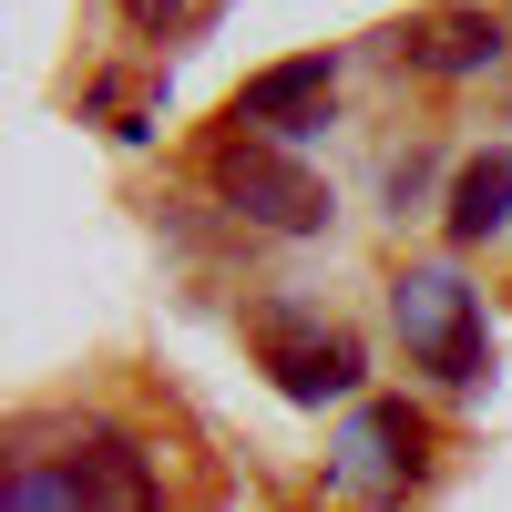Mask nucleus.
I'll return each mask as SVG.
<instances>
[{"mask_svg": "<svg viewBox=\"0 0 512 512\" xmlns=\"http://www.w3.org/2000/svg\"><path fill=\"white\" fill-rule=\"evenodd\" d=\"M390 318H400L410 359L431 369V379H451V390H482V369H492V328H482V297H472V277H461V267H410V277L390 287Z\"/></svg>", "mask_w": 512, "mask_h": 512, "instance_id": "f257e3e1", "label": "nucleus"}, {"mask_svg": "<svg viewBox=\"0 0 512 512\" xmlns=\"http://www.w3.org/2000/svg\"><path fill=\"white\" fill-rule=\"evenodd\" d=\"M216 195L246 226H277V236H318L328 226V185L308 175V164H287L277 144H256V134L216 144Z\"/></svg>", "mask_w": 512, "mask_h": 512, "instance_id": "f03ea898", "label": "nucleus"}, {"mask_svg": "<svg viewBox=\"0 0 512 512\" xmlns=\"http://www.w3.org/2000/svg\"><path fill=\"white\" fill-rule=\"evenodd\" d=\"M328 103H338V62L328 52H297V62H267V72L236 82V123H256V134H277V144L318 134Z\"/></svg>", "mask_w": 512, "mask_h": 512, "instance_id": "7ed1b4c3", "label": "nucleus"}, {"mask_svg": "<svg viewBox=\"0 0 512 512\" xmlns=\"http://www.w3.org/2000/svg\"><path fill=\"white\" fill-rule=\"evenodd\" d=\"M267 369H277L287 400H349L369 359H359V338H338V328L297 338V318H267Z\"/></svg>", "mask_w": 512, "mask_h": 512, "instance_id": "20e7f679", "label": "nucleus"}, {"mask_svg": "<svg viewBox=\"0 0 512 512\" xmlns=\"http://www.w3.org/2000/svg\"><path fill=\"white\" fill-rule=\"evenodd\" d=\"M420 451H431V431H420L400 400H379V410H359L349 461H338V472H349V482H379V492H400V482L420 472Z\"/></svg>", "mask_w": 512, "mask_h": 512, "instance_id": "39448f33", "label": "nucleus"}, {"mask_svg": "<svg viewBox=\"0 0 512 512\" xmlns=\"http://www.w3.org/2000/svg\"><path fill=\"white\" fill-rule=\"evenodd\" d=\"M72 482H82V512H154V472L123 431H93V451H72Z\"/></svg>", "mask_w": 512, "mask_h": 512, "instance_id": "423d86ee", "label": "nucleus"}, {"mask_svg": "<svg viewBox=\"0 0 512 512\" xmlns=\"http://www.w3.org/2000/svg\"><path fill=\"white\" fill-rule=\"evenodd\" d=\"M512 226V154H472L451 175V246H482Z\"/></svg>", "mask_w": 512, "mask_h": 512, "instance_id": "0eeeda50", "label": "nucleus"}, {"mask_svg": "<svg viewBox=\"0 0 512 512\" xmlns=\"http://www.w3.org/2000/svg\"><path fill=\"white\" fill-rule=\"evenodd\" d=\"M492 52H502V21H492V11H451V21H431V31L410 41V62H420V72H441V82L492 72Z\"/></svg>", "mask_w": 512, "mask_h": 512, "instance_id": "6e6552de", "label": "nucleus"}, {"mask_svg": "<svg viewBox=\"0 0 512 512\" xmlns=\"http://www.w3.org/2000/svg\"><path fill=\"white\" fill-rule=\"evenodd\" d=\"M0 512H82V482H72V461H62V472L21 461V472L0 482Z\"/></svg>", "mask_w": 512, "mask_h": 512, "instance_id": "1a4fd4ad", "label": "nucleus"}]
</instances>
